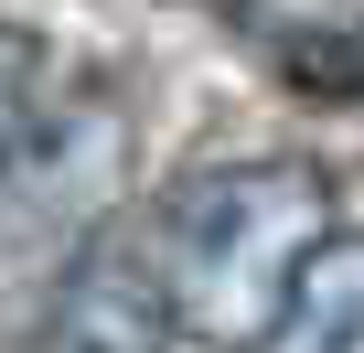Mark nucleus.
Masks as SVG:
<instances>
[{
    "label": "nucleus",
    "mask_w": 364,
    "mask_h": 353,
    "mask_svg": "<svg viewBox=\"0 0 364 353\" xmlns=\"http://www.w3.org/2000/svg\"><path fill=\"white\" fill-rule=\"evenodd\" d=\"M321 225H332V193L311 161H215L171 183V204L150 214V246H161L182 342H268Z\"/></svg>",
    "instance_id": "1"
},
{
    "label": "nucleus",
    "mask_w": 364,
    "mask_h": 353,
    "mask_svg": "<svg viewBox=\"0 0 364 353\" xmlns=\"http://www.w3.org/2000/svg\"><path fill=\"white\" fill-rule=\"evenodd\" d=\"M43 342L54 353H150V342H182L150 225H86L65 246V278L43 300Z\"/></svg>",
    "instance_id": "2"
},
{
    "label": "nucleus",
    "mask_w": 364,
    "mask_h": 353,
    "mask_svg": "<svg viewBox=\"0 0 364 353\" xmlns=\"http://www.w3.org/2000/svg\"><path fill=\"white\" fill-rule=\"evenodd\" d=\"M279 353H364V225H321L279 321H268Z\"/></svg>",
    "instance_id": "3"
},
{
    "label": "nucleus",
    "mask_w": 364,
    "mask_h": 353,
    "mask_svg": "<svg viewBox=\"0 0 364 353\" xmlns=\"http://www.w3.org/2000/svg\"><path fill=\"white\" fill-rule=\"evenodd\" d=\"M33 86H43V43L22 22H0V171H11V150L33 139Z\"/></svg>",
    "instance_id": "4"
},
{
    "label": "nucleus",
    "mask_w": 364,
    "mask_h": 353,
    "mask_svg": "<svg viewBox=\"0 0 364 353\" xmlns=\"http://www.w3.org/2000/svg\"><path fill=\"white\" fill-rule=\"evenodd\" d=\"M279 65H289V86H300V97H364V33H353V43H332V33H300Z\"/></svg>",
    "instance_id": "5"
}]
</instances>
